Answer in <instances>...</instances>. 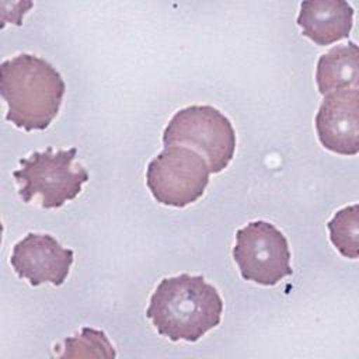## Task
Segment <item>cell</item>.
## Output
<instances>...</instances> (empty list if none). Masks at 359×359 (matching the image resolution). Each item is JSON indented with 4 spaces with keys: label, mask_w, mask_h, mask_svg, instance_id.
Here are the masks:
<instances>
[{
    "label": "cell",
    "mask_w": 359,
    "mask_h": 359,
    "mask_svg": "<svg viewBox=\"0 0 359 359\" xmlns=\"http://www.w3.org/2000/svg\"><path fill=\"white\" fill-rule=\"evenodd\" d=\"M223 300L201 275L164 278L150 297L146 317L171 341L196 342L222 320Z\"/></svg>",
    "instance_id": "obj_1"
},
{
    "label": "cell",
    "mask_w": 359,
    "mask_h": 359,
    "mask_svg": "<svg viewBox=\"0 0 359 359\" xmlns=\"http://www.w3.org/2000/svg\"><path fill=\"white\" fill-rule=\"evenodd\" d=\"M66 84L45 59L21 53L0 65V94L7 104L6 119L14 126L43 130L56 118Z\"/></svg>",
    "instance_id": "obj_2"
},
{
    "label": "cell",
    "mask_w": 359,
    "mask_h": 359,
    "mask_svg": "<svg viewBox=\"0 0 359 359\" xmlns=\"http://www.w3.org/2000/svg\"><path fill=\"white\" fill-rule=\"evenodd\" d=\"M77 149L53 151L48 146L43 151H34L29 157L20 158V170L13 172L20 184L18 195L29 203L39 196L41 206L55 209L74 199L81 192V185L88 181L87 170L76 161Z\"/></svg>",
    "instance_id": "obj_3"
},
{
    "label": "cell",
    "mask_w": 359,
    "mask_h": 359,
    "mask_svg": "<svg viewBox=\"0 0 359 359\" xmlns=\"http://www.w3.org/2000/svg\"><path fill=\"white\" fill-rule=\"evenodd\" d=\"M164 146H189L208 163L210 174L223 171L236 151V130L212 105H189L177 111L163 132Z\"/></svg>",
    "instance_id": "obj_4"
},
{
    "label": "cell",
    "mask_w": 359,
    "mask_h": 359,
    "mask_svg": "<svg viewBox=\"0 0 359 359\" xmlns=\"http://www.w3.org/2000/svg\"><path fill=\"white\" fill-rule=\"evenodd\" d=\"M209 175V165L198 151L171 144L149 163L146 184L158 203L185 208L205 194Z\"/></svg>",
    "instance_id": "obj_5"
},
{
    "label": "cell",
    "mask_w": 359,
    "mask_h": 359,
    "mask_svg": "<svg viewBox=\"0 0 359 359\" xmlns=\"http://www.w3.org/2000/svg\"><path fill=\"white\" fill-rule=\"evenodd\" d=\"M233 258L243 279L273 286L293 273L285 234L272 223L250 222L236 233Z\"/></svg>",
    "instance_id": "obj_6"
},
{
    "label": "cell",
    "mask_w": 359,
    "mask_h": 359,
    "mask_svg": "<svg viewBox=\"0 0 359 359\" xmlns=\"http://www.w3.org/2000/svg\"><path fill=\"white\" fill-rule=\"evenodd\" d=\"M74 259V252L50 234L28 233L14 244L10 264L21 279H27L31 286L52 283L60 286Z\"/></svg>",
    "instance_id": "obj_7"
},
{
    "label": "cell",
    "mask_w": 359,
    "mask_h": 359,
    "mask_svg": "<svg viewBox=\"0 0 359 359\" xmlns=\"http://www.w3.org/2000/svg\"><path fill=\"white\" fill-rule=\"evenodd\" d=\"M320 143L327 150L355 156L359 153V90L341 88L324 95L314 119Z\"/></svg>",
    "instance_id": "obj_8"
},
{
    "label": "cell",
    "mask_w": 359,
    "mask_h": 359,
    "mask_svg": "<svg viewBox=\"0 0 359 359\" xmlns=\"http://www.w3.org/2000/svg\"><path fill=\"white\" fill-rule=\"evenodd\" d=\"M353 7L345 0H306L300 3L297 25L316 45L325 46L348 38Z\"/></svg>",
    "instance_id": "obj_9"
},
{
    "label": "cell",
    "mask_w": 359,
    "mask_h": 359,
    "mask_svg": "<svg viewBox=\"0 0 359 359\" xmlns=\"http://www.w3.org/2000/svg\"><path fill=\"white\" fill-rule=\"evenodd\" d=\"M358 59L359 49L355 42L337 45L321 55L316 70V81L320 94L327 95L341 88L358 87Z\"/></svg>",
    "instance_id": "obj_10"
},
{
    "label": "cell",
    "mask_w": 359,
    "mask_h": 359,
    "mask_svg": "<svg viewBox=\"0 0 359 359\" xmlns=\"http://www.w3.org/2000/svg\"><path fill=\"white\" fill-rule=\"evenodd\" d=\"M330 240L346 258L359 257V206L358 203L338 210L327 223Z\"/></svg>",
    "instance_id": "obj_11"
},
{
    "label": "cell",
    "mask_w": 359,
    "mask_h": 359,
    "mask_svg": "<svg viewBox=\"0 0 359 359\" xmlns=\"http://www.w3.org/2000/svg\"><path fill=\"white\" fill-rule=\"evenodd\" d=\"M60 358H115L116 352L104 331L83 327L80 334L65 339Z\"/></svg>",
    "instance_id": "obj_12"
}]
</instances>
